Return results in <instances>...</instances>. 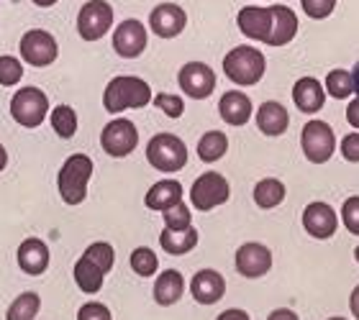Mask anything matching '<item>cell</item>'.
Segmentation results:
<instances>
[{
    "label": "cell",
    "instance_id": "obj_7",
    "mask_svg": "<svg viewBox=\"0 0 359 320\" xmlns=\"http://www.w3.org/2000/svg\"><path fill=\"white\" fill-rule=\"evenodd\" d=\"M229 197H231V185L218 172H205L190 187V202H193L195 210H203V213L224 205Z\"/></svg>",
    "mask_w": 359,
    "mask_h": 320
},
{
    "label": "cell",
    "instance_id": "obj_26",
    "mask_svg": "<svg viewBox=\"0 0 359 320\" xmlns=\"http://www.w3.org/2000/svg\"><path fill=\"white\" fill-rule=\"evenodd\" d=\"M159 246L167 253H172V256H182V253L193 251L198 246V231L193 225H187V228H165L162 236H159Z\"/></svg>",
    "mask_w": 359,
    "mask_h": 320
},
{
    "label": "cell",
    "instance_id": "obj_36",
    "mask_svg": "<svg viewBox=\"0 0 359 320\" xmlns=\"http://www.w3.org/2000/svg\"><path fill=\"white\" fill-rule=\"evenodd\" d=\"M151 100H154V105H157L165 116H170V118H180V116L185 113V103H182V97H180V95L159 92V95H154Z\"/></svg>",
    "mask_w": 359,
    "mask_h": 320
},
{
    "label": "cell",
    "instance_id": "obj_13",
    "mask_svg": "<svg viewBox=\"0 0 359 320\" xmlns=\"http://www.w3.org/2000/svg\"><path fill=\"white\" fill-rule=\"evenodd\" d=\"M236 272L247 279H259L272 269V251H269L264 244H257V241H249V244H241L236 249Z\"/></svg>",
    "mask_w": 359,
    "mask_h": 320
},
{
    "label": "cell",
    "instance_id": "obj_32",
    "mask_svg": "<svg viewBox=\"0 0 359 320\" xmlns=\"http://www.w3.org/2000/svg\"><path fill=\"white\" fill-rule=\"evenodd\" d=\"M131 269H134L139 277H151V274H157V269H159V259H157V253L151 251L149 246H139V249H134L131 251Z\"/></svg>",
    "mask_w": 359,
    "mask_h": 320
},
{
    "label": "cell",
    "instance_id": "obj_45",
    "mask_svg": "<svg viewBox=\"0 0 359 320\" xmlns=\"http://www.w3.org/2000/svg\"><path fill=\"white\" fill-rule=\"evenodd\" d=\"M6 167H8V151H6V146L0 144V172L6 169Z\"/></svg>",
    "mask_w": 359,
    "mask_h": 320
},
{
    "label": "cell",
    "instance_id": "obj_23",
    "mask_svg": "<svg viewBox=\"0 0 359 320\" xmlns=\"http://www.w3.org/2000/svg\"><path fill=\"white\" fill-rule=\"evenodd\" d=\"M182 292H185V279H182V274H180L177 269H165V272L157 277V282H154V302L162 307H170V305H175V302H180Z\"/></svg>",
    "mask_w": 359,
    "mask_h": 320
},
{
    "label": "cell",
    "instance_id": "obj_43",
    "mask_svg": "<svg viewBox=\"0 0 359 320\" xmlns=\"http://www.w3.org/2000/svg\"><path fill=\"white\" fill-rule=\"evenodd\" d=\"M267 320H300V318L292 310H287V307H280V310H272L267 315Z\"/></svg>",
    "mask_w": 359,
    "mask_h": 320
},
{
    "label": "cell",
    "instance_id": "obj_2",
    "mask_svg": "<svg viewBox=\"0 0 359 320\" xmlns=\"http://www.w3.org/2000/svg\"><path fill=\"white\" fill-rule=\"evenodd\" d=\"M264 69H267V60L264 54L255 46H233L231 52L224 57V72L226 77L233 82V85H241V88H252L264 77Z\"/></svg>",
    "mask_w": 359,
    "mask_h": 320
},
{
    "label": "cell",
    "instance_id": "obj_3",
    "mask_svg": "<svg viewBox=\"0 0 359 320\" xmlns=\"http://www.w3.org/2000/svg\"><path fill=\"white\" fill-rule=\"evenodd\" d=\"M93 177V159L88 154H72L65 159L60 174H57V187L60 197L67 205H80L88 197V182Z\"/></svg>",
    "mask_w": 359,
    "mask_h": 320
},
{
    "label": "cell",
    "instance_id": "obj_39",
    "mask_svg": "<svg viewBox=\"0 0 359 320\" xmlns=\"http://www.w3.org/2000/svg\"><path fill=\"white\" fill-rule=\"evenodd\" d=\"M77 320H113V318H111V310L103 302H85L77 310Z\"/></svg>",
    "mask_w": 359,
    "mask_h": 320
},
{
    "label": "cell",
    "instance_id": "obj_1",
    "mask_svg": "<svg viewBox=\"0 0 359 320\" xmlns=\"http://www.w3.org/2000/svg\"><path fill=\"white\" fill-rule=\"evenodd\" d=\"M151 103L149 82L134 75H118L105 85L103 108L108 113H123L128 108H144Z\"/></svg>",
    "mask_w": 359,
    "mask_h": 320
},
{
    "label": "cell",
    "instance_id": "obj_19",
    "mask_svg": "<svg viewBox=\"0 0 359 320\" xmlns=\"http://www.w3.org/2000/svg\"><path fill=\"white\" fill-rule=\"evenodd\" d=\"M292 100L298 105L300 113H308L313 116L323 108L326 103V88L316 77H300L295 85H292Z\"/></svg>",
    "mask_w": 359,
    "mask_h": 320
},
{
    "label": "cell",
    "instance_id": "obj_46",
    "mask_svg": "<svg viewBox=\"0 0 359 320\" xmlns=\"http://www.w3.org/2000/svg\"><path fill=\"white\" fill-rule=\"evenodd\" d=\"M352 77H354V92L359 95V62H357V67L352 69Z\"/></svg>",
    "mask_w": 359,
    "mask_h": 320
},
{
    "label": "cell",
    "instance_id": "obj_49",
    "mask_svg": "<svg viewBox=\"0 0 359 320\" xmlns=\"http://www.w3.org/2000/svg\"><path fill=\"white\" fill-rule=\"evenodd\" d=\"M329 320H346V318H339V315H337V318H329Z\"/></svg>",
    "mask_w": 359,
    "mask_h": 320
},
{
    "label": "cell",
    "instance_id": "obj_20",
    "mask_svg": "<svg viewBox=\"0 0 359 320\" xmlns=\"http://www.w3.org/2000/svg\"><path fill=\"white\" fill-rule=\"evenodd\" d=\"M18 267L31 277L44 274L49 269V246L41 239H26L18 246Z\"/></svg>",
    "mask_w": 359,
    "mask_h": 320
},
{
    "label": "cell",
    "instance_id": "obj_28",
    "mask_svg": "<svg viewBox=\"0 0 359 320\" xmlns=\"http://www.w3.org/2000/svg\"><path fill=\"white\" fill-rule=\"evenodd\" d=\"M226 151H229V139H226L224 131H208V134H203L201 141H198V157L205 164H213V162H218V159H224Z\"/></svg>",
    "mask_w": 359,
    "mask_h": 320
},
{
    "label": "cell",
    "instance_id": "obj_15",
    "mask_svg": "<svg viewBox=\"0 0 359 320\" xmlns=\"http://www.w3.org/2000/svg\"><path fill=\"white\" fill-rule=\"evenodd\" d=\"M303 228H306L308 236H313V239H318V241L331 239L339 228L337 210L323 200L311 202V205H306V210H303Z\"/></svg>",
    "mask_w": 359,
    "mask_h": 320
},
{
    "label": "cell",
    "instance_id": "obj_31",
    "mask_svg": "<svg viewBox=\"0 0 359 320\" xmlns=\"http://www.w3.org/2000/svg\"><path fill=\"white\" fill-rule=\"evenodd\" d=\"M323 88H326V92H329L331 97H337V100H346V97H352L354 95L352 72H346V69H331Z\"/></svg>",
    "mask_w": 359,
    "mask_h": 320
},
{
    "label": "cell",
    "instance_id": "obj_30",
    "mask_svg": "<svg viewBox=\"0 0 359 320\" xmlns=\"http://www.w3.org/2000/svg\"><path fill=\"white\" fill-rule=\"evenodd\" d=\"M52 128L60 139H72L77 134V113L69 105H57L52 111Z\"/></svg>",
    "mask_w": 359,
    "mask_h": 320
},
{
    "label": "cell",
    "instance_id": "obj_8",
    "mask_svg": "<svg viewBox=\"0 0 359 320\" xmlns=\"http://www.w3.org/2000/svg\"><path fill=\"white\" fill-rule=\"evenodd\" d=\"M21 60L31 67H49L57 62L60 57V44H57V39L44 29H29L26 34L21 36Z\"/></svg>",
    "mask_w": 359,
    "mask_h": 320
},
{
    "label": "cell",
    "instance_id": "obj_42",
    "mask_svg": "<svg viewBox=\"0 0 359 320\" xmlns=\"http://www.w3.org/2000/svg\"><path fill=\"white\" fill-rule=\"evenodd\" d=\"M216 320H252L247 310H239V307H231V310H224Z\"/></svg>",
    "mask_w": 359,
    "mask_h": 320
},
{
    "label": "cell",
    "instance_id": "obj_24",
    "mask_svg": "<svg viewBox=\"0 0 359 320\" xmlns=\"http://www.w3.org/2000/svg\"><path fill=\"white\" fill-rule=\"evenodd\" d=\"M272 11H275V23H272V36H269L267 46L290 44L298 34V15L287 6H272Z\"/></svg>",
    "mask_w": 359,
    "mask_h": 320
},
{
    "label": "cell",
    "instance_id": "obj_9",
    "mask_svg": "<svg viewBox=\"0 0 359 320\" xmlns=\"http://www.w3.org/2000/svg\"><path fill=\"white\" fill-rule=\"evenodd\" d=\"M113 29V8L105 0H88L77 13V34L83 41H100Z\"/></svg>",
    "mask_w": 359,
    "mask_h": 320
},
{
    "label": "cell",
    "instance_id": "obj_14",
    "mask_svg": "<svg viewBox=\"0 0 359 320\" xmlns=\"http://www.w3.org/2000/svg\"><path fill=\"white\" fill-rule=\"evenodd\" d=\"M272 23H275V11L272 6H247L241 8L239 15H236V26L247 39H255V41H262L267 44L269 36H272Z\"/></svg>",
    "mask_w": 359,
    "mask_h": 320
},
{
    "label": "cell",
    "instance_id": "obj_18",
    "mask_svg": "<svg viewBox=\"0 0 359 320\" xmlns=\"http://www.w3.org/2000/svg\"><path fill=\"white\" fill-rule=\"evenodd\" d=\"M218 113H221V118H224L229 126H247L255 108H252L249 95H244L241 90H229V92H224L221 100H218Z\"/></svg>",
    "mask_w": 359,
    "mask_h": 320
},
{
    "label": "cell",
    "instance_id": "obj_22",
    "mask_svg": "<svg viewBox=\"0 0 359 320\" xmlns=\"http://www.w3.org/2000/svg\"><path fill=\"white\" fill-rule=\"evenodd\" d=\"M182 200V185L177 179H159L149 187V193L144 197V205L149 210H159L165 213L167 208H172Z\"/></svg>",
    "mask_w": 359,
    "mask_h": 320
},
{
    "label": "cell",
    "instance_id": "obj_47",
    "mask_svg": "<svg viewBox=\"0 0 359 320\" xmlns=\"http://www.w3.org/2000/svg\"><path fill=\"white\" fill-rule=\"evenodd\" d=\"M34 3H36L39 8H49V6H54L57 0H34Z\"/></svg>",
    "mask_w": 359,
    "mask_h": 320
},
{
    "label": "cell",
    "instance_id": "obj_38",
    "mask_svg": "<svg viewBox=\"0 0 359 320\" xmlns=\"http://www.w3.org/2000/svg\"><path fill=\"white\" fill-rule=\"evenodd\" d=\"M341 223L346 225V231L359 236V195L346 197L341 205Z\"/></svg>",
    "mask_w": 359,
    "mask_h": 320
},
{
    "label": "cell",
    "instance_id": "obj_25",
    "mask_svg": "<svg viewBox=\"0 0 359 320\" xmlns=\"http://www.w3.org/2000/svg\"><path fill=\"white\" fill-rule=\"evenodd\" d=\"M105 274H108V272H105L100 264H95L90 256H85V253L75 261V282H77V287L83 292H88V295L100 292V287H103V282H105Z\"/></svg>",
    "mask_w": 359,
    "mask_h": 320
},
{
    "label": "cell",
    "instance_id": "obj_5",
    "mask_svg": "<svg viewBox=\"0 0 359 320\" xmlns=\"http://www.w3.org/2000/svg\"><path fill=\"white\" fill-rule=\"evenodd\" d=\"M11 116L23 128L41 126L49 116V97L39 88H21L11 100Z\"/></svg>",
    "mask_w": 359,
    "mask_h": 320
},
{
    "label": "cell",
    "instance_id": "obj_40",
    "mask_svg": "<svg viewBox=\"0 0 359 320\" xmlns=\"http://www.w3.org/2000/svg\"><path fill=\"white\" fill-rule=\"evenodd\" d=\"M339 151H341V157H344L346 162L359 164V131L346 134L344 139H341V144H339Z\"/></svg>",
    "mask_w": 359,
    "mask_h": 320
},
{
    "label": "cell",
    "instance_id": "obj_11",
    "mask_svg": "<svg viewBox=\"0 0 359 320\" xmlns=\"http://www.w3.org/2000/svg\"><path fill=\"white\" fill-rule=\"evenodd\" d=\"M180 90L193 100H205L216 90V72L205 62H187L177 72Z\"/></svg>",
    "mask_w": 359,
    "mask_h": 320
},
{
    "label": "cell",
    "instance_id": "obj_17",
    "mask_svg": "<svg viewBox=\"0 0 359 320\" xmlns=\"http://www.w3.org/2000/svg\"><path fill=\"white\" fill-rule=\"evenodd\" d=\"M190 295L201 305H216L226 295V279L216 269H201L190 282Z\"/></svg>",
    "mask_w": 359,
    "mask_h": 320
},
{
    "label": "cell",
    "instance_id": "obj_21",
    "mask_svg": "<svg viewBox=\"0 0 359 320\" xmlns=\"http://www.w3.org/2000/svg\"><path fill=\"white\" fill-rule=\"evenodd\" d=\"M287 126H290V113L285 111L283 103L267 100V103L259 105V111H257V128L264 136H283L287 131Z\"/></svg>",
    "mask_w": 359,
    "mask_h": 320
},
{
    "label": "cell",
    "instance_id": "obj_33",
    "mask_svg": "<svg viewBox=\"0 0 359 320\" xmlns=\"http://www.w3.org/2000/svg\"><path fill=\"white\" fill-rule=\"evenodd\" d=\"M23 77V64L15 57H11V54H3L0 57V85L3 88H13V85H18Z\"/></svg>",
    "mask_w": 359,
    "mask_h": 320
},
{
    "label": "cell",
    "instance_id": "obj_48",
    "mask_svg": "<svg viewBox=\"0 0 359 320\" xmlns=\"http://www.w3.org/2000/svg\"><path fill=\"white\" fill-rule=\"evenodd\" d=\"M354 259H357V264H359V246L354 249Z\"/></svg>",
    "mask_w": 359,
    "mask_h": 320
},
{
    "label": "cell",
    "instance_id": "obj_4",
    "mask_svg": "<svg viewBox=\"0 0 359 320\" xmlns=\"http://www.w3.org/2000/svg\"><path fill=\"white\" fill-rule=\"evenodd\" d=\"M147 162L157 172H180L187 164V146L175 134H157L147 144Z\"/></svg>",
    "mask_w": 359,
    "mask_h": 320
},
{
    "label": "cell",
    "instance_id": "obj_44",
    "mask_svg": "<svg viewBox=\"0 0 359 320\" xmlns=\"http://www.w3.org/2000/svg\"><path fill=\"white\" fill-rule=\"evenodd\" d=\"M349 310H352V315L359 320V284L352 290V295H349Z\"/></svg>",
    "mask_w": 359,
    "mask_h": 320
},
{
    "label": "cell",
    "instance_id": "obj_34",
    "mask_svg": "<svg viewBox=\"0 0 359 320\" xmlns=\"http://www.w3.org/2000/svg\"><path fill=\"white\" fill-rule=\"evenodd\" d=\"M85 256H90L95 264H100L105 272H111L113 264H116V251H113V246L105 244V241H95V244H90L88 249H85Z\"/></svg>",
    "mask_w": 359,
    "mask_h": 320
},
{
    "label": "cell",
    "instance_id": "obj_12",
    "mask_svg": "<svg viewBox=\"0 0 359 320\" xmlns=\"http://www.w3.org/2000/svg\"><path fill=\"white\" fill-rule=\"evenodd\" d=\"M147 41H149V34L144 29V23L136 21V18L121 21L118 29L113 31V49H116V54L123 57V60L142 57L144 49H147Z\"/></svg>",
    "mask_w": 359,
    "mask_h": 320
},
{
    "label": "cell",
    "instance_id": "obj_29",
    "mask_svg": "<svg viewBox=\"0 0 359 320\" xmlns=\"http://www.w3.org/2000/svg\"><path fill=\"white\" fill-rule=\"evenodd\" d=\"M41 310V298L36 292H23L6 310V320H34Z\"/></svg>",
    "mask_w": 359,
    "mask_h": 320
},
{
    "label": "cell",
    "instance_id": "obj_37",
    "mask_svg": "<svg viewBox=\"0 0 359 320\" xmlns=\"http://www.w3.org/2000/svg\"><path fill=\"white\" fill-rule=\"evenodd\" d=\"M300 8L306 11L308 18H313V21H323V18H329V15L334 13L337 0H300Z\"/></svg>",
    "mask_w": 359,
    "mask_h": 320
},
{
    "label": "cell",
    "instance_id": "obj_10",
    "mask_svg": "<svg viewBox=\"0 0 359 320\" xmlns=\"http://www.w3.org/2000/svg\"><path fill=\"white\" fill-rule=\"evenodd\" d=\"M100 146L108 157L123 159L139 146V131L128 118H116L103 128L100 134Z\"/></svg>",
    "mask_w": 359,
    "mask_h": 320
},
{
    "label": "cell",
    "instance_id": "obj_16",
    "mask_svg": "<svg viewBox=\"0 0 359 320\" xmlns=\"http://www.w3.org/2000/svg\"><path fill=\"white\" fill-rule=\"evenodd\" d=\"M187 26V13L177 3H159L149 13V29L159 39H175L180 36Z\"/></svg>",
    "mask_w": 359,
    "mask_h": 320
},
{
    "label": "cell",
    "instance_id": "obj_35",
    "mask_svg": "<svg viewBox=\"0 0 359 320\" xmlns=\"http://www.w3.org/2000/svg\"><path fill=\"white\" fill-rule=\"evenodd\" d=\"M162 216H165V228H187V225H193V213L182 200L177 205H172V208H167Z\"/></svg>",
    "mask_w": 359,
    "mask_h": 320
},
{
    "label": "cell",
    "instance_id": "obj_41",
    "mask_svg": "<svg viewBox=\"0 0 359 320\" xmlns=\"http://www.w3.org/2000/svg\"><path fill=\"white\" fill-rule=\"evenodd\" d=\"M346 120H349V126H354L359 131V95L346 105Z\"/></svg>",
    "mask_w": 359,
    "mask_h": 320
},
{
    "label": "cell",
    "instance_id": "obj_6",
    "mask_svg": "<svg viewBox=\"0 0 359 320\" xmlns=\"http://www.w3.org/2000/svg\"><path fill=\"white\" fill-rule=\"evenodd\" d=\"M300 146L311 164H326L337 151V136L326 120H308L300 134Z\"/></svg>",
    "mask_w": 359,
    "mask_h": 320
},
{
    "label": "cell",
    "instance_id": "obj_27",
    "mask_svg": "<svg viewBox=\"0 0 359 320\" xmlns=\"http://www.w3.org/2000/svg\"><path fill=\"white\" fill-rule=\"evenodd\" d=\"M255 202H257V208H262V210H272L277 208L280 202L285 200V185L280 182V179L275 177H264L259 179L255 185Z\"/></svg>",
    "mask_w": 359,
    "mask_h": 320
}]
</instances>
